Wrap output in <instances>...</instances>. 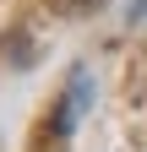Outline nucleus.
Segmentation results:
<instances>
[{"label": "nucleus", "mask_w": 147, "mask_h": 152, "mask_svg": "<svg viewBox=\"0 0 147 152\" xmlns=\"http://www.w3.org/2000/svg\"><path fill=\"white\" fill-rule=\"evenodd\" d=\"M87 87H93V82H87V71L71 76V87H65V98H60V114H54V130H60V136L82 120V109H87Z\"/></svg>", "instance_id": "f257e3e1"}]
</instances>
